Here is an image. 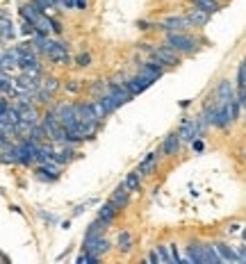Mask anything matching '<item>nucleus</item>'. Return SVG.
I'll use <instances>...</instances> for the list:
<instances>
[{
	"instance_id": "obj_34",
	"label": "nucleus",
	"mask_w": 246,
	"mask_h": 264,
	"mask_svg": "<svg viewBox=\"0 0 246 264\" xmlns=\"http://www.w3.org/2000/svg\"><path fill=\"white\" fill-rule=\"evenodd\" d=\"M148 262H153V264H160L162 262V255H160V251L155 248V251H151V255H148Z\"/></svg>"
},
{
	"instance_id": "obj_30",
	"label": "nucleus",
	"mask_w": 246,
	"mask_h": 264,
	"mask_svg": "<svg viewBox=\"0 0 246 264\" xmlns=\"http://www.w3.org/2000/svg\"><path fill=\"white\" fill-rule=\"evenodd\" d=\"M89 62H91V57H89V55H87V53H82V55H78V57H75V64L80 66V68H85V66H89Z\"/></svg>"
},
{
	"instance_id": "obj_21",
	"label": "nucleus",
	"mask_w": 246,
	"mask_h": 264,
	"mask_svg": "<svg viewBox=\"0 0 246 264\" xmlns=\"http://www.w3.org/2000/svg\"><path fill=\"white\" fill-rule=\"evenodd\" d=\"M126 185H128V189L130 192H137L141 187V171L137 169V171H133V173H128L126 176Z\"/></svg>"
},
{
	"instance_id": "obj_26",
	"label": "nucleus",
	"mask_w": 246,
	"mask_h": 264,
	"mask_svg": "<svg viewBox=\"0 0 246 264\" xmlns=\"http://www.w3.org/2000/svg\"><path fill=\"white\" fill-rule=\"evenodd\" d=\"M50 98H53V93L48 91V89H44V87H41L39 91H37V103H44V105H50Z\"/></svg>"
},
{
	"instance_id": "obj_15",
	"label": "nucleus",
	"mask_w": 246,
	"mask_h": 264,
	"mask_svg": "<svg viewBox=\"0 0 246 264\" xmlns=\"http://www.w3.org/2000/svg\"><path fill=\"white\" fill-rule=\"evenodd\" d=\"M180 134L178 132H171L169 137L164 139V144H162V151H164V155H176L178 153V148H180Z\"/></svg>"
},
{
	"instance_id": "obj_39",
	"label": "nucleus",
	"mask_w": 246,
	"mask_h": 264,
	"mask_svg": "<svg viewBox=\"0 0 246 264\" xmlns=\"http://www.w3.org/2000/svg\"><path fill=\"white\" fill-rule=\"evenodd\" d=\"M53 32H55V34H60V32H62V23H60L57 19H53Z\"/></svg>"
},
{
	"instance_id": "obj_40",
	"label": "nucleus",
	"mask_w": 246,
	"mask_h": 264,
	"mask_svg": "<svg viewBox=\"0 0 246 264\" xmlns=\"http://www.w3.org/2000/svg\"><path fill=\"white\" fill-rule=\"evenodd\" d=\"M192 146H194V151H203V141H201V139H194V141H192Z\"/></svg>"
},
{
	"instance_id": "obj_23",
	"label": "nucleus",
	"mask_w": 246,
	"mask_h": 264,
	"mask_svg": "<svg viewBox=\"0 0 246 264\" xmlns=\"http://www.w3.org/2000/svg\"><path fill=\"white\" fill-rule=\"evenodd\" d=\"M105 221H103V219H96V221H93V223L91 225H89V228H87V235H85V237H98V235H100V232H103V228H105Z\"/></svg>"
},
{
	"instance_id": "obj_19",
	"label": "nucleus",
	"mask_w": 246,
	"mask_h": 264,
	"mask_svg": "<svg viewBox=\"0 0 246 264\" xmlns=\"http://www.w3.org/2000/svg\"><path fill=\"white\" fill-rule=\"evenodd\" d=\"M116 248H119L121 253H130V248H133V235L128 230H123L119 235V239H116Z\"/></svg>"
},
{
	"instance_id": "obj_11",
	"label": "nucleus",
	"mask_w": 246,
	"mask_h": 264,
	"mask_svg": "<svg viewBox=\"0 0 246 264\" xmlns=\"http://www.w3.org/2000/svg\"><path fill=\"white\" fill-rule=\"evenodd\" d=\"M139 73L141 75H146V78H151V80H157V78H162V73H164V64L157 62V60L146 62V64H141Z\"/></svg>"
},
{
	"instance_id": "obj_4",
	"label": "nucleus",
	"mask_w": 246,
	"mask_h": 264,
	"mask_svg": "<svg viewBox=\"0 0 246 264\" xmlns=\"http://www.w3.org/2000/svg\"><path fill=\"white\" fill-rule=\"evenodd\" d=\"M153 53V57L157 62H162L164 66H178L180 64V60H178V53L176 50H171L169 46H162V48H153L151 50Z\"/></svg>"
},
{
	"instance_id": "obj_3",
	"label": "nucleus",
	"mask_w": 246,
	"mask_h": 264,
	"mask_svg": "<svg viewBox=\"0 0 246 264\" xmlns=\"http://www.w3.org/2000/svg\"><path fill=\"white\" fill-rule=\"evenodd\" d=\"M180 139L182 141H194V139H199L201 134V126H199V119H185L182 121V126L178 130Z\"/></svg>"
},
{
	"instance_id": "obj_43",
	"label": "nucleus",
	"mask_w": 246,
	"mask_h": 264,
	"mask_svg": "<svg viewBox=\"0 0 246 264\" xmlns=\"http://www.w3.org/2000/svg\"><path fill=\"white\" fill-rule=\"evenodd\" d=\"M240 258H242V262H246V248L244 246H240Z\"/></svg>"
},
{
	"instance_id": "obj_17",
	"label": "nucleus",
	"mask_w": 246,
	"mask_h": 264,
	"mask_svg": "<svg viewBox=\"0 0 246 264\" xmlns=\"http://www.w3.org/2000/svg\"><path fill=\"white\" fill-rule=\"evenodd\" d=\"M155 164H157V153H148L146 157H144V162L139 164L141 176H148V173H153Z\"/></svg>"
},
{
	"instance_id": "obj_6",
	"label": "nucleus",
	"mask_w": 246,
	"mask_h": 264,
	"mask_svg": "<svg viewBox=\"0 0 246 264\" xmlns=\"http://www.w3.org/2000/svg\"><path fill=\"white\" fill-rule=\"evenodd\" d=\"M155 80H151V78H146V75H141V73H137L134 78H130L128 80V89L133 91V96H137V93H141V91H146L148 87L153 85Z\"/></svg>"
},
{
	"instance_id": "obj_28",
	"label": "nucleus",
	"mask_w": 246,
	"mask_h": 264,
	"mask_svg": "<svg viewBox=\"0 0 246 264\" xmlns=\"http://www.w3.org/2000/svg\"><path fill=\"white\" fill-rule=\"evenodd\" d=\"M57 87H60V80H57V78H53V75H50V78H46V80H44V89H48V91H50V93H55V91H57Z\"/></svg>"
},
{
	"instance_id": "obj_1",
	"label": "nucleus",
	"mask_w": 246,
	"mask_h": 264,
	"mask_svg": "<svg viewBox=\"0 0 246 264\" xmlns=\"http://www.w3.org/2000/svg\"><path fill=\"white\" fill-rule=\"evenodd\" d=\"M166 46L180 55H192L196 50V41L182 32H169L166 34Z\"/></svg>"
},
{
	"instance_id": "obj_45",
	"label": "nucleus",
	"mask_w": 246,
	"mask_h": 264,
	"mask_svg": "<svg viewBox=\"0 0 246 264\" xmlns=\"http://www.w3.org/2000/svg\"><path fill=\"white\" fill-rule=\"evenodd\" d=\"M242 237H244V239H246V228H244V232H242Z\"/></svg>"
},
{
	"instance_id": "obj_10",
	"label": "nucleus",
	"mask_w": 246,
	"mask_h": 264,
	"mask_svg": "<svg viewBox=\"0 0 246 264\" xmlns=\"http://www.w3.org/2000/svg\"><path fill=\"white\" fill-rule=\"evenodd\" d=\"M187 21H189V25L192 27H201V25H205L207 21H210V12L201 9V7H194V9L187 12Z\"/></svg>"
},
{
	"instance_id": "obj_5",
	"label": "nucleus",
	"mask_w": 246,
	"mask_h": 264,
	"mask_svg": "<svg viewBox=\"0 0 246 264\" xmlns=\"http://www.w3.org/2000/svg\"><path fill=\"white\" fill-rule=\"evenodd\" d=\"M128 200H130V189H128L126 180H123V182L114 189L112 198H110V203H112L116 210H121V207H126V205H128Z\"/></svg>"
},
{
	"instance_id": "obj_38",
	"label": "nucleus",
	"mask_w": 246,
	"mask_h": 264,
	"mask_svg": "<svg viewBox=\"0 0 246 264\" xmlns=\"http://www.w3.org/2000/svg\"><path fill=\"white\" fill-rule=\"evenodd\" d=\"M169 248H171V260H173V262H180V255H178V248H176V244H171Z\"/></svg>"
},
{
	"instance_id": "obj_13",
	"label": "nucleus",
	"mask_w": 246,
	"mask_h": 264,
	"mask_svg": "<svg viewBox=\"0 0 246 264\" xmlns=\"http://www.w3.org/2000/svg\"><path fill=\"white\" fill-rule=\"evenodd\" d=\"M19 12H21V16H23V21H30V23H34V21H37V19L41 16V14H44V12L39 9V7L34 5L32 0H30L27 5H21Z\"/></svg>"
},
{
	"instance_id": "obj_42",
	"label": "nucleus",
	"mask_w": 246,
	"mask_h": 264,
	"mask_svg": "<svg viewBox=\"0 0 246 264\" xmlns=\"http://www.w3.org/2000/svg\"><path fill=\"white\" fill-rule=\"evenodd\" d=\"M151 23H146V21H139V30H151Z\"/></svg>"
},
{
	"instance_id": "obj_22",
	"label": "nucleus",
	"mask_w": 246,
	"mask_h": 264,
	"mask_svg": "<svg viewBox=\"0 0 246 264\" xmlns=\"http://www.w3.org/2000/svg\"><path fill=\"white\" fill-rule=\"evenodd\" d=\"M116 212H119V210H116V207H114L112 203H105V205H103V207L98 210V217L103 219V221H105L107 225H110V223H112V219H114V214H116Z\"/></svg>"
},
{
	"instance_id": "obj_9",
	"label": "nucleus",
	"mask_w": 246,
	"mask_h": 264,
	"mask_svg": "<svg viewBox=\"0 0 246 264\" xmlns=\"http://www.w3.org/2000/svg\"><path fill=\"white\" fill-rule=\"evenodd\" d=\"M221 262V255L217 251V244H201V264H217Z\"/></svg>"
},
{
	"instance_id": "obj_8",
	"label": "nucleus",
	"mask_w": 246,
	"mask_h": 264,
	"mask_svg": "<svg viewBox=\"0 0 246 264\" xmlns=\"http://www.w3.org/2000/svg\"><path fill=\"white\" fill-rule=\"evenodd\" d=\"M37 176H39L41 180H48V182H53V180L60 178V164H57V162L39 164V169H37Z\"/></svg>"
},
{
	"instance_id": "obj_44",
	"label": "nucleus",
	"mask_w": 246,
	"mask_h": 264,
	"mask_svg": "<svg viewBox=\"0 0 246 264\" xmlns=\"http://www.w3.org/2000/svg\"><path fill=\"white\" fill-rule=\"evenodd\" d=\"M78 9H87V0H78Z\"/></svg>"
},
{
	"instance_id": "obj_20",
	"label": "nucleus",
	"mask_w": 246,
	"mask_h": 264,
	"mask_svg": "<svg viewBox=\"0 0 246 264\" xmlns=\"http://www.w3.org/2000/svg\"><path fill=\"white\" fill-rule=\"evenodd\" d=\"M14 34H16V30H14V23L9 21V16L2 12V41L7 44L9 39H14Z\"/></svg>"
},
{
	"instance_id": "obj_46",
	"label": "nucleus",
	"mask_w": 246,
	"mask_h": 264,
	"mask_svg": "<svg viewBox=\"0 0 246 264\" xmlns=\"http://www.w3.org/2000/svg\"><path fill=\"white\" fill-rule=\"evenodd\" d=\"M244 159H246V153H244Z\"/></svg>"
},
{
	"instance_id": "obj_24",
	"label": "nucleus",
	"mask_w": 246,
	"mask_h": 264,
	"mask_svg": "<svg viewBox=\"0 0 246 264\" xmlns=\"http://www.w3.org/2000/svg\"><path fill=\"white\" fill-rule=\"evenodd\" d=\"M194 5L201 7V9H205V12H210V14L219 12V2H217V0H194Z\"/></svg>"
},
{
	"instance_id": "obj_18",
	"label": "nucleus",
	"mask_w": 246,
	"mask_h": 264,
	"mask_svg": "<svg viewBox=\"0 0 246 264\" xmlns=\"http://www.w3.org/2000/svg\"><path fill=\"white\" fill-rule=\"evenodd\" d=\"M185 262L189 264H201V244H189L187 246V253H185Z\"/></svg>"
},
{
	"instance_id": "obj_35",
	"label": "nucleus",
	"mask_w": 246,
	"mask_h": 264,
	"mask_svg": "<svg viewBox=\"0 0 246 264\" xmlns=\"http://www.w3.org/2000/svg\"><path fill=\"white\" fill-rule=\"evenodd\" d=\"M157 251H160V255H162V262H173L171 253H166V246H157Z\"/></svg>"
},
{
	"instance_id": "obj_31",
	"label": "nucleus",
	"mask_w": 246,
	"mask_h": 264,
	"mask_svg": "<svg viewBox=\"0 0 246 264\" xmlns=\"http://www.w3.org/2000/svg\"><path fill=\"white\" fill-rule=\"evenodd\" d=\"M237 85H240V89H246V62L240 66V80H237Z\"/></svg>"
},
{
	"instance_id": "obj_29",
	"label": "nucleus",
	"mask_w": 246,
	"mask_h": 264,
	"mask_svg": "<svg viewBox=\"0 0 246 264\" xmlns=\"http://www.w3.org/2000/svg\"><path fill=\"white\" fill-rule=\"evenodd\" d=\"M91 93L96 96V98H100V96L105 93V82H100V80H98V82L91 87Z\"/></svg>"
},
{
	"instance_id": "obj_27",
	"label": "nucleus",
	"mask_w": 246,
	"mask_h": 264,
	"mask_svg": "<svg viewBox=\"0 0 246 264\" xmlns=\"http://www.w3.org/2000/svg\"><path fill=\"white\" fill-rule=\"evenodd\" d=\"M34 5L39 7L41 12H48V9H53L55 5H57V2H60V0H32Z\"/></svg>"
},
{
	"instance_id": "obj_37",
	"label": "nucleus",
	"mask_w": 246,
	"mask_h": 264,
	"mask_svg": "<svg viewBox=\"0 0 246 264\" xmlns=\"http://www.w3.org/2000/svg\"><path fill=\"white\" fill-rule=\"evenodd\" d=\"M67 89H68V91H80V85H78V80H71V82H68V85H67Z\"/></svg>"
},
{
	"instance_id": "obj_16",
	"label": "nucleus",
	"mask_w": 246,
	"mask_h": 264,
	"mask_svg": "<svg viewBox=\"0 0 246 264\" xmlns=\"http://www.w3.org/2000/svg\"><path fill=\"white\" fill-rule=\"evenodd\" d=\"M53 157H55L53 144H41L39 153H37V162H39V164H48V162H53Z\"/></svg>"
},
{
	"instance_id": "obj_41",
	"label": "nucleus",
	"mask_w": 246,
	"mask_h": 264,
	"mask_svg": "<svg viewBox=\"0 0 246 264\" xmlns=\"http://www.w3.org/2000/svg\"><path fill=\"white\" fill-rule=\"evenodd\" d=\"M237 228H240V225L233 223V225H228V228H226V232H228V235H235V232H237Z\"/></svg>"
},
{
	"instance_id": "obj_25",
	"label": "nucleus",
	"mask_w": 246,
	"mask_h": 264,
	"mask_svg": "<svg viewBox=\"0 0 246 264\" xmlns=\"http://www.w3.org/2000/svg\"><path fill=\"white\" fill-rule=\"evenodd\" d=\"M91 107H93V112H96V116H98L100 121H103V119L107 116V114H110V112H107V107H105V103H103L100 98L91 100Z\"/></svg>"
},
{
	"instance_id": "obj_12",
	"label": "nucleus",
	"mask_w": 246,
	"mask_h": 264,
	"mask_svg": "<svg viewBox=\"0 0 246 264\" xmlns=\"http://www.w3.org/2000/svg\"><path fill=\"white\" fill-rule=\"evenodd\" d=\"M217 251H219V255H221V260H224V262H242L240 251L230 248V246L224 244V242H219V244H217Z\"/></svg>"
},
{
	"instance_id": "obj_32",
	"label": "nucleus",
	"mask_w": 246,
	"mask_h": 264,
	"mask_svg": "<svg viewBox=\"0 0 246 264\" xmlns=\"http://www.w3.org/2000/svg\"><path fill=\"white\" fill-rule=\"evenodd\" d=\"M57 5H60L62 9H78V0H60Z\"/></svg>"
},
{
	"instance_id": "obj_33",
	"label": "nucleus",
	"mask_w": 246,
	"mask_h": 264,
	"mask_svg": "<svg viewBox=\"0 0 246 264\" xmlns=\"http://www.w3.org/2000/svg\"><path fill=\"white\" fill-rule=\"evenodd\" d=\"M93 203H96V198H91V200H87V203L78 205V207H75V210H73V214H75V217H78V214H82V212H85L87 207H89V205H93Z\"/></svg>"
},
{
	"instance_id": "obj_2",
	"label": "nucleus",
	"mask_w": 246,
	"mask_h": 264,
	"mask_svg": "<svg viewBox=\"0 0 246 264\" xmlns=\"http://www.w3.org/2000/svg\"><path fill=\"white\" fill-rule=\"evenodd\" d=\"M87 253H93V255H98V258H103L107 251H110V242H107L103 235H98V237H85V246H82Z\"/></svg>"
},
{
	"instance_id": "obj_14",
	"label": "nucleus",
	"mask_w": 246,
	"mask_h": 264,
	"mask_svg": "<svg viewBox=\"0 0 246 264\" xmlns=\"http://www.w3.org/2000/svg\"><path fill=\"white\" fill-rule=\"evenodd\" d=\"M217 96H219V105H224V103H228L230 98H235V89H233V85H230V80L219 82V87H217Z\"/></svg>"
},
{
	"instance_id": "obj_7",
	"label": "nucleus",
	"mask_w": 246,
	"mask_h": 264,
	"mask_svg": "<svg viewBox=\"0 0 246 264\" xmlns=\"http://www.w3.org/2000/svg\"><path fill=\"white\" fill-rule=\"evenodd\" d=\"M160 27L162 30H166V32H182L185 27H192V25H189L187 16H169Z\"/></svg>"
},
{
	"instance_id": "obj_36",
	"label": "nucleus",
	"mask_w": 246,
	"mask_h": 264,
	"mask_svg": "<svg viewBox=\"0 0 246 264\" xmlns=\"http://www.w3.org/2000/svg\"><path fill=\"white\" fill-rule=\"evenodd\" d=\"M237 103H240V107H246V89H240V93H237Z\"/></svg>"
}]
</instances>
